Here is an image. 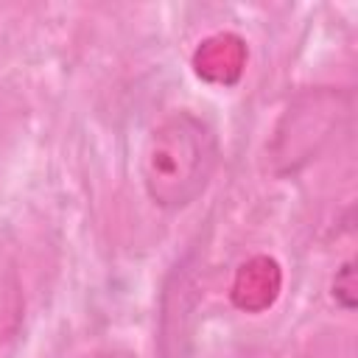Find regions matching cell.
<instances>
[{
	"instance_id": "obj_1",
	"label": "cell",
	"mask_w": 358,
	"mask_h": 358,
	"mask_svg": "<svg viewBox=\"0 0 358 358\" xmlns=\"http://www.w3.org/2000/svg\"><path fill=\"white\" fill-rule=\"evenodd\" d=\"M218 165V134L196 112L165 115L145 137L140 176L148 199L162 210L193 204Z\"/></svg>"
},
{
	"instance_id": "obj_2",
	"label": "cell",
	"mask_w": 358,
	"mask_h": 358,
	"mask_svg": "<svg viewBox=\"0 0 358 358\" xmlns=\"http://www.w3.org/2000/svg\"><path fill=\"white\" fill-rule=\"evenodd\" d=\"M277 291V266L266 257H257L252 263H246L241 271H238V280H235V302L241 308H263L271 302Z\"/></svg>"
},
{
	"instance_id": "obj_3",
	"label": "cell",
	"mask_w": 358,
	"mask_h": 358,
	"mask_svg": "<svg viewBox=\"0 0 358 358\" xmlns=\"http://www.w3.org/2000/svg\"><path fill=\"white\" fill-rule=\"evenodd\" d=\"M241 64H243V48H241V39L235 36H224V34L213 36L196 50V70L210 81H229L227 70L238 76Z\"/></svg>"
},
{
	"instance_id": "obj_4",
	"label": "cell",
	"mask_w": 358,
	"mask_h": 358,
	"mask_svg": "<svg viewBox=\"0 0 358 358\" xmlns=\"http://www.w3.org/2000/svg\"><path fill=\"white\" fill-rule=\"evenodd\" d=\"M333 296L341 302V308H347V310L355 308V268H352V260H347L338 268V274L333 280Z\"/></svg>"
},
{
	"instance_id": "obj_5",
	"label": "cell",
	"mask_w": 358,
	"mask_h": 358,
	"mask_svg": "<svg viewBox=\"0 0 358 358\" xmlns=\"http://www.w3.org/2000/svg\"><path fill=\"white\" fill-rule=\"evenodd\" d=\"M84 358H120L115 352H92V355H84Z\"/></svg>"
}]
</instances>
